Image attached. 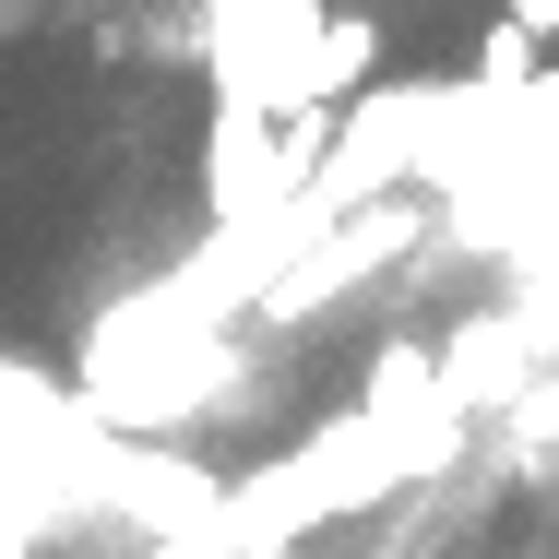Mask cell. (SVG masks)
<instances>
[{
    "instance_id": "cell-1",
    "label": "cell",
    "mask_w": 559,
    "mask_h": 559,
    "mask_svg": "<svg viewBox=\"0 0 559 559\" xmlns=\"http://www.w3.org/2000/svg\"><path fill=\"white\" fill-rule=\"evenodd\" d=\"M476 72H488V84H524V72H536V48H524L512 24H488V36H476Z\"/></svg>"
},
{
    "instance_id": "cell-2",
    "label": "cell",
    "mask_w": 559,
    "mask_h": 559,
    "mask_svg": "<svg viewBox=\"0 0 559 559\" xmlns=\"http://www.w3.org/2000/svg\"><path fill=\"white\" fill-rule=\"evenodd\" d=\"M500 24H512V36H524V48H548V36H559V0H512V12H500Z\"/></svg>"
},
{
    "instance_id": "cell-3",
    "label": "cell",
    "mask_w": 559,
    "mask_h": 559,
    "mask_svg": "<svg viewBox=\"0 0 559 559\" xmlns=\"http://www.w3.org/2000/svg\"><path fill=\"white\" fill-rule=\"evenodd\" d=\"M250 559H286V548H250Z\"/></svg>"
},
{
    "instance_id": "cell-4",
    "label": "cell",
    "mask_w": 559,
    "mask_h": 559,
    "mask_svg": "<svg viewBox=\"0 0 559 559\" xmlns=\"http://www.w3.org/2000/svg\"><path fill=\"white\" fill-rule=\"evenodd\" d=\"M48 12H60V0H48Z\"/></svg>"
}]
</instances>
